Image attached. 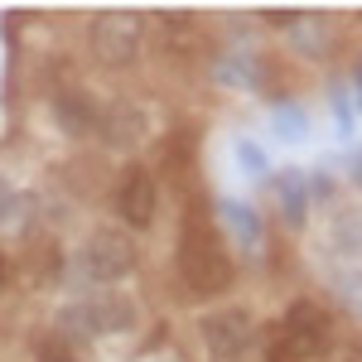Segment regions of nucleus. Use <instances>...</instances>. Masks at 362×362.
Masks as SVG:
<instances>
[{"instance_id":"7","label":"nucleus","mask_w":362,"mask_h":362,"mask_svg":"<svg viewBox=\"0 0 362 362\" xmlns=\"http://www.w3.org/2000/svg\"><path fill=\"white\" fill-rule=\"evenodd\" d=\"M112 208L131 232L155 227V218H160V184H155V174H150L145 165H126L121 174H116Z\"/></svg>"},{"instance_id":"3","label":"nucleus","mask_w":362,"mask_h":362,"mask_svg":"<svg viewBox=\"0 0 362 362\" xmlns=\"http://www.w3.org/2000/svg\"><path fill=\"white\" fill-rule=\"evenodd\" d=\"M140 44H145V20L140 10H102L92 29H87V49L102 68H131L140 58Z\"/></svg>"},{"instance_id":"2","label":"nucleus","mask_w":362,"mask_h":362,"mask_svg":"<svg viewBox=\"0 0 362 362\" xmlns=\"http://www.w3.org/2000/svg\"><path fill=\"white\" fill-rule=\"evenodd\" d=\"M131 266H136V247L116 227H97L92 237H83V247L73 251V271L87 285H116V280L131 276Z\"/></svg>"},{"instance_id":"1","label":"nucleus","mask_w":362,"mask_h":362,"mask_svg":"<svg viewBox=\"0 0 362 362\" xmlns=\"http://www.w3.org/2000/svg\"><path fill=\"white\" fill-rule=\"evenodd\" d=\"M174 271L184 280V290L194 300H208V295H227L232 280H237V266L227 256V242L218 237V227H208V218L189 213L179 223V242H174Z\"/></svg>"},{"instance_id":"4","label":"nucleus","mask_w":362,"mask_h":362,"mask_svg":"<svg viewBox=\"0 0 362 362\" xmlns=\"http://www.w3.org/2000/svg\"><path fill=\"white\" fill-rule=\"evenodd\" d=\"M198 343H203L208 362H242L251 353V343H256V319H251V309H242V305L208 309V314L198 319Z\"/></svg>"},{"instance_id":"9","label":"nucleus","mask_w":362,"mask_h":362,"mask_svg":"<svg viewBox=\"0 0 362 362\" xmlns=\"http://www.w3.org/2000/svg\"><path fill=\"white\" fill-rule=\"evenodd\" d=\"M324 237H329V251L338 261H362V203L334 208L324 223Z\"/></svg>"},{"instance_id":"6","label":"nucleus","mask_w":362,"mask_h":362,"mask_svg":"<svg viewBox=\"0 0 362 362\" xmlns=\"http://www.w3.org/2000/svg\"><path fill=\"white\" fill-rule=\"evenodd\" d=\"M63 324L87 334V338H116V334H126V329H136V305L126 295L102 290V295H87V300L63 309Z\"/></svg>"},{"instance_id":"5","label":"nucleus","mask_w":362,"mask_h":362,"mask_svg":"<svg viewBox=\"0 0 362 362\" xmlns=\"http://www.w3.org/2000/svg\"><path fill=\"white\" fill-rule=\"evenodd\" d=\"M280 348L295 362H319L334 348V319H329V309L314 305V300H295V305L285 309Z\"/></svg>"},{"instance_id":"10","label":"nucleus","mask_w":362,"mask_h":362,"mask_svg":"<svg viewBox=\"0 0 362 362\" xmlns=\"http://www.w3.org/2000/svg\"><path fill=\"white\" fill-rule=\"evenodd\" d=\"M102 140L112 145V150H131L140 136H145V112L140 107H126V102H116L112 112H102Z\"/></svg>"},{"instance_id":"11","label":"nucleus","mask_w":362,"mask_h":362,"mask_svg":"<svg viewBox=\"0 0 362 362\" xmlns=\"http://www.w3.org/2000/svg\"><path fill=\"white\" fill-rule=\"evenodd\" d=\"M34 362H78V353L63 343V338H54V334H44L39 343H34Z\"/></svg>"},{"instance_id":"13","label":"nucleus","mask_w":362,"mask_h":362,"mask_svg":"<svg viewBox=\"0 0 362 362\" xmlns=\"http://www.w3.org/2000/svg\"><path fill=\"white\" fill-rule=\"evenodd\" d=\"M343 362H362V348H353V353H348V358H343Z\"/></svg>"},{"instance_id":"12","label":"nucleus","mask_w":362,"mask_h":362,"mask_svg":"<svg viewBox=\"0 0 362 362\" xmlns=\"http://www.w3.org/2000/svg\"><path fill=\"white\" fill-rule=\"evenodd\" d=\"M15 218V184L0 174V223H10Z\"/></svg>"},{"instance_id":"14","label":"nucleus","mask_w":362,"mask_h":362,"mask_svg":"<svg viewBox=\"0 0 362 362\" xmlns=\"http://www.w3.org/2000/svg\"><path fill=\"white\" fill-rule=\"evenodd\" d=\"M0 276H5V261H0Z\"/></svg>"},{"instance_id":"8","label":"nucleus","mask_w":362,"mask_h":362,"mask_svg":"<svg viewBox=\"0 0 362 362\" xmlns=\"http://www.w3.org/2000/svg\"><path fill=\"white\" fill-rule=\"evenodd\" d=\"M54 126L68 140H83V136H92V131L102 126V112H97V102H92L87 92L63 87V92L54 97Z\"/></svg>"}]
</instances>
